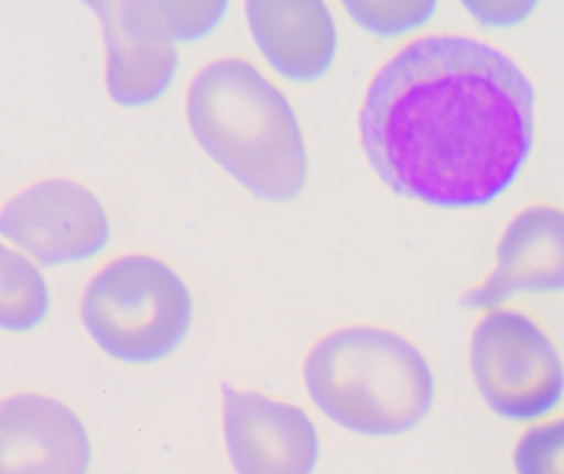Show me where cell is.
Returning a JSON list of instances; mask_svg holds the SVG:
<instances>
[{
    "instance_id": "obj_1",
    "label": "cell",
    "mask_w": 564,
    "mask_h": 474,
    "mask_svg": "<svg viewBox=\"0 0 564 474\" xmlns=\"http://www.w3.org/2000/svg\"><path fill=\"white\" fill-rule=\"evenodd\" d=\"M357 129L391 194L436 210H480L509 194L532 157L535 86L480 36L423 33L375 69Z\"/></svg>"
},
{
    "instance_id": "obj_2",
    "label": "cell",
    "mask_w": 564,
    "mask_h": 474,
    "mask_svg": "<svg viewBox=\"0 0 564 474\" xmlns=\"http://www.w3.org/2000/svg\"><path fill=\"white\" fill-rule=\"evenodd\" d=\"M185 118L198 147L258 200L285 205L304 194L311 161L301 118L251 59L204 63L188 82Z\"/></svg>"
},
{
    "instance_id": "obj_3",
    "label": "cell",
    "mask_w": 564,
    "mask_h": 474,
    "mask_svg": "<svg viewBox=\"0 0 564 474\" xmlns=\"http://www.w3.org/2000/svg\"><path fill=\"white\" fill-rule=\"evenodd\" d=\"M312 406L338 429L361 439H400L433 412L436 373L410 337L377 323L334 328L302 361Z\"/></svg>"
},
{
    "instance_id": "obj_4",
    "label": "cell",
    "mask_w": 564,
    "mask_h": 474,
    "mask_svg": "<svg viewBox=\"0 0 564 474\" xmlns=\"http://www.w3.org/2000/svg\"><path fill=\"white\" fill-rule=\"evenodd\" d=\"M78 317L109 360L152 366L174 356L195 323V298L184 275L161 255L126 251L86 278Z\"/></svg>"
},
{
    "instance_id": "obj_5",
    "label": "cell",
    "mask_w": 564,
    "mask_h": 474,
    "mask_svg": "<svg viewBox=\"0 0 564 474\" xmlns=\"http://www.w3.org/2000/svg\"><path fill=\"white\" fill-rule=\"evenodd\" d=\"M480 399L507 422L550 419L564 403V357L550 331L513 305L482 311L469 340Z\"/></svg>"
},
{
    "instance_id": "obj_6",
    "label": "cell",
    "mask_w": 564,
    "mask_h": 474,
    "mask_svg": "<svg viewBox=\"0 0 564 474\" xmlns=\"http://www.w3.org/2000/svg\"><path fill=\"white\" fill-rule=\"evenodd\" d=\"M0 238L43 271H58L101 257L112 242V220L88 185L48 175L0 205Z\"/></svg>"
},
{
    "instance_id": "obj_7",
    "label": "cell",
    "mask_w": 564,
    "mask_h": 474,
    "mask_svg": "<svg viewBox=\"0 0 564 474\" xmlns=\"http://www.w3.org/2000/svg\"><path fill=\"white\" fill-rule=\"evenodd\" d=\"M105 46V88L128 111L161 101L181 66L162 0H86Z\"/></svg>"
},
{
    "instance_id": "obj_8",
    "label": "cell",
    "mask_w": 564,
    "mask_h": 474,
    "mask_svg": "<svg viewBox=\"0 0 564 474\" xmlns=\"http://www.w3.org/2000/svg\"><path fill=\"white\" fill-rule=\"evenodd\" d=\"M221 439L235 474H315L322 437L311 414L291 400L224 383Z\"/></svg>"
},
{
    "instance_id": "obj_9",
    "label": "cell",
    "mask_w": 564,
    "mask_h": 474,
    "mask_svg": "<svg viewBox=\"0 0 564 474\" xmlns=\"http://www.w3.org/2000/svg\"><path fill=\"white\" fill-rule=\"evenodd\" d=\"M564 291V208L535 201L503 224L494 249L492 268L466 291L463 305L482 311L529 295Z\"/></svg>"
},
{
    "instance_id": "obj_10",
    "label": "cell",
    "mask_w": 564,
    "mask_h": 474,
    "mask_svg": "<svg viewBox=\"0 0 564 474\" xmlns=\"http://www.w3.org/2000/svg\"><path fill=\"white\" fill-rule=\"evenodd\" d=\"M88 427L65 400L35 390L0 397V474H89Z\"/></svg>"
},
{
    "instance_id": "obj_11",
    "label": "cell",
    "mask_w": 564,
    "mask_h": 474,
    "mask_svg": "<svg viewBox=\"0 0 564 474\" xmlns=\"http://www.w3.org/2000/svg\"><path fill=\"white\" fill-rule=\"evenodd\" d=\"M248 30L264 62L295 85L321 81L338 53V26L325 2L251 0L245 3Z\"/></svg>"
},
{
    "instance_id": "obj_12",
    "label": "cell",
    "mask_w": 564,
    "mask_h": 474,
    "mask_svg": "<svg viewBox=\"0 0 564 474\" xmlns=\"http://www.w3.org/2000/svg\"><path fill=\"white\" fill-rule=\"evenodd\" d=\"M52 308L45 271L0 238V331L33 333L48 320Z\"/></svg>"
},
{
    "instance_id": "obj_13",
    "label": "cell",
    "mask_w": 564,
    "mask_h": 474,
    "mask_svg": "<svg viewBox=\"0 0 564 474\" xmlns=\"http://www.w3.org/2000/svg\"><path fill=\"white\" fill-rule=\"evenodd\" d=\"M345 13L364 32L378 38H400L420 32L436 16L437 2L431 0H397V2H341Z\"/></svg>"
},
{
    "instance_id": "obj_14",
    "label": "cell",
    "mask_w": 564,
    "mask_h": 474,
    "mask_svg": "<svg viewBox=\"0 0 564 474\" xmlns=\"http://www.w3.org/2000/svg\"><path fill=\"white\" fill-rule=\"evenodd\" d=\"M516 474H564V417H550L523 430L513 447Z\"/></svg>"
},
{
    "instance_id": "obj_15",
    "label": "cell",
    "mask_w": 564,
    "mask_h": 474,
    "mask_svg": "<svg viewBox=\"0 0 564 474\" xmlns=\"http://www.w3.org/2000/svg\"><path fill=\"white\" fill-rule=\"evenodd\" d=\"M172 38L177 45L200 42L215 32L227 16L230 3L204 0H162Z\"/></svg>"
},
{
    "instance_id": "obj_16",
    "label": "cell",
    "mask_w": 564,
    "mask_h": 474,
    "mask_svg": "<svg viewBox=\"0 0 564 474\" xmlns=\"http://www.w3.org/2000/svg\"><path fill=\"white\" fill-rule=\"evenodd\" d=\"M460 7L484 29L512 30L529 22L540 3L535 0H467Z\"/></svg>"
}]
</instances>
